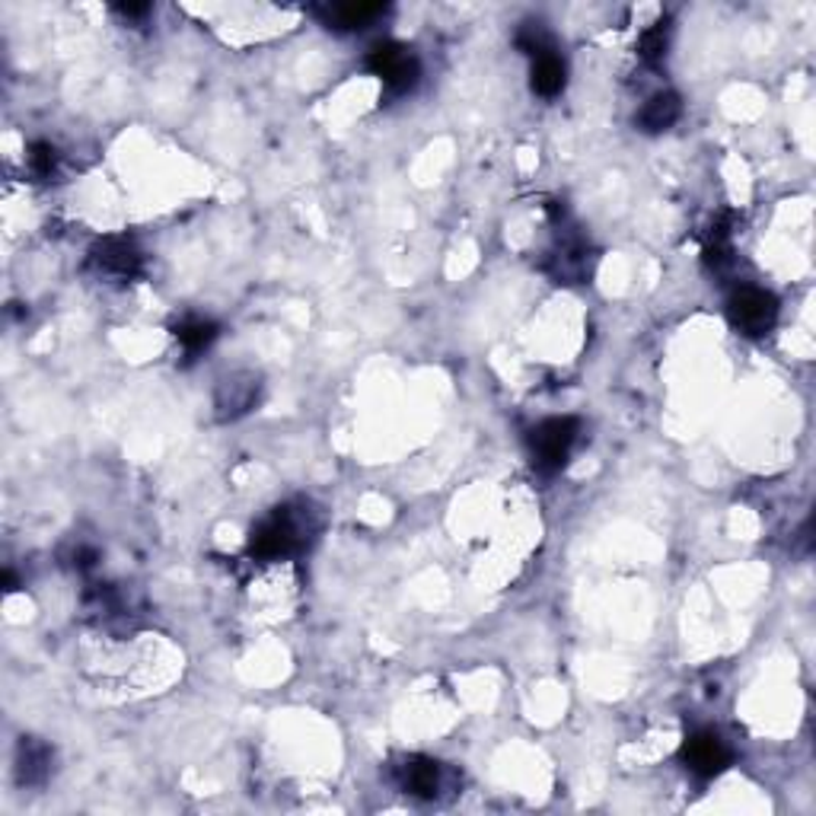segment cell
<instances>
[{"instance_id": "obj_9", "label": "cell", "mask_w": 816, "mask_h": 816, "mask_svg": "<svg viewBox=\"0 0 816 816\" xmlns=\"http://www.w3.org/2000/svg\"><path fill=\"white\" fill-rule=\"evenodd\" d=\"M52 760H55V753H52L49 743H42L35 736H23L20 746H17V782L23 788L45 785L49 775H52Z\"/></svg>"}, {"instance_id": "obj_5", "label": "cell", "mask_w": 816, "mask_h": 816, "mask_svg": "<svg viewBox=\"0 0 816 816\" xmlns=\"http://www.w3.org/2000/svg\"><path fill=\"white\" fill-rule=\"evenodd\" d=\"M89 265L96 268L99 278H109V282H135V278L141 275L144 255L131 240L109 236V240H103L99 246H93Z\"/></svg>"}, {"instance_id": "obj_2", "label": "cell", "mask_w": 816, "mask_h": 816, "mask_svg": "<svg viewBox=\"0 0 816 816\" xmlns=\"http://www.w3.org/2000/svg\"><path fill=\"white\" fill-rule=\"evenodd\" d=\"M728 319L736 332L760 338L772 332V326L778 319V300L760 287H740L728 300Z\"/></svg>"}, {"instance_id": "obj_1", "label": "cell", "mask_w": 816, "mask_h": 816, "mask_svg": "<svg viewBox=\"0 0 816 816\" xmlns=\"http://www.w3.org/2000/svg\"><path fill=\"white\" fill-rule=\"evenodd\" d=\"M319 530H322V517L316 507L284 505L262 527H255L253 539H250V552L262 562L290 559L300 549H307Z\"/></svg>"}, {"instance_id": "obj_16", "label": "cell", "mask_w": 816, "mask_h": 816, "mask_svg": "<svg viewBox=\"0 0 816 816\" xmlns=\"http://www.w3.org/2000/svg\"><path fill=\"white\" fill-rule=\"evenodd\" d=\"M517 45L527 52V55H549L552 52V39L545 35V29L539 27V23H527V29H520V35H517Z\"/></svg>"}, {"instance_id": "obj_13", "label": "cell", "mask_w": 816, "mask_h": 816, "mask_svg": "<svg viewBox=\"0 0 816 816\" xmlns=\"http://www.w3.org/2000/svg\"><path fill=\"white\" fill-rule=\"evenodd\" d=\"M214 338H218V326L211 319H186L176 326V341L182 345L189 361L198 358L201 351H208L214 345Z\"/></svg>"}, {"instance_id": "obj_8", "label": "cell", "mask_w": 816, "mask_h": 816, "mask_svg": "<svg viewBox=\"0 0 816 816\" xmlns=\"http://www.w3.org/2000/svg\"><path fill=\"white\" fill-rule=\"evenodd\" d=\"M395 782L399 788L412 797H422V801H434L441 797L444 791V765L427 756H409L395 765Z\"/></svg>"}, {"instance_id": "obj_12", "label": "cell", "mask_w": 816, "mask_h": 816, "mask_svg": "<svg viewBox=\"0 0 816 816\" xmlns=\"http://www.w3.org/2000/svg\"><path fill=\"white\" fill-rule=\"evenodd\" d=\"M386 13L383 3H338V7H329L326 10V23L336 29H367L373 20H380Z\"/></svg>"}, {"instance_id": "obj_10", "label": "cell", "mask_w": 816, "mask_h": 816, "mask_svg": "<svg viewBox=\"0 0 816 816\" xmlns=\"http://www.w3.org/2000/svg\"><path fill=\"white\" fill-rule=\"evenodd\" d=\"M591 265H593V258L581 240H564L562 246L549 255V272H552V278H555V282H564V284L587 282Z\"/></svg>"}, {"instance_id": "obj_17", "label": "cell", "mask_w": 816, "mask_h": 816, "mask_svg": "<svg viewBox=\"0 0 816 816\" xmlns=\"http://www.w3.org/2000/svg\"><path fill=\"white\" fill-rule=\"evenodd\" d=\"M29 169L39 176V179H52L57 169V153L52 144H32L29 150Z\"/></svg>"}, {"instance_id": "obj_3", "label": "cell", "mask_w": 816, "mask_h": 816, "mask_svg": "<svg viewBox=\"0 0 816 816\" xmlns=\"http://www.w3.org/2000/svg\"><path fill=\"white\" fill-rule=\"evenodd\" d=\"M577 441V422L574 418H549L533 431L530 451L539 473H559L568 463V453Z\"/></svg>"}, {"instance_id": "obj_14", "label": "cell", "mask_w": 816, "mask_h": 816, "mask_svg": "<svg viewBox=\"0 0 816 816\" xmlns=\"http://www.w3.org/2000/svg\"><path fill=\"white\" fill-rule=\"evenodd\" d=\"M533 89L539 96H559L564 89V61L555 52L533 57Z\"/></svg>"}, {"instance_id": "obj_18", "label": "cell", "mask_w": 816, "mask_h": 816, "mask_svg": "<svg viewBox=\"0 0 816 816\" xmlns=\"http://www.w3.org/2000/svg\"><path fill=\"white\" fill-rule=\"evenodd\" d=\"M118 13H125V17H144V13H150V7L147 3H121Z\"/></svg>"}, {"instance_id": "obj_11", "label": "cell", "mask_w": 816, "mask_h": 816, "mask_svg": "<svg viewBox=\"0 0 816 816\" xmlns=\"http://www.w3.org/2000/svg\"><path fill=\"white\" fill-rule=\"evenodd\" d=\"M679 115H682L679 96H676V93H657V96H650L648 103L642 106L638 125H642V131H648V135H660V131L674 128L676 121H679Z\"/></svg>"}, {"instance_id": "obj_4", "label": "cell", "mask_w": 816, "mask_h": 816, "mask_svg": "<svg viewBox=\"0 0 816 816\" xmlns=\"http://www.w3.org/2000/svg\"><path fill=\"white\" fill-rule=\"evenodd\" d=\"M258 395H262V377L255 370H233L221 377L214 390V415L221 422H236L253 412Z\"/></svg>"}, {"instance_id": "obj_15", "label": "cell", "mask_w": 816, "mask_h": 816, "mask_svg": "<svg viewBox=\"0 0 816 816\" xmlns=\"http://www.w3.org/2000/svg\"><path fill=\"white\" fill-rule=\"evenodd\" d=\"M667 39H670V29L667 23H654V27L642 35V57L657 64L660 57L667 55Z\"/></svg>"}, {"instance_id": "obj_7", "label": "cell", "mask_w": 816, "mask_h": 816, "mask_svg": "<svg viewBox=\"0 0 816 816\" xmlns=\"http://www.w3.org/2000/svg\"><path fill=\"white\" fill-rule=\"evenodd\" d=\"M679 756L686 762V769L696 772L699 778H714V775H721V772L731 765V750H728V743L711 731L692 733V736L682 743V753H679Z\"/></svg>"}, {"instance_id": "obj_6", "label": "cell", "mask_w": 816, "mask_h": 816, "mask_svg": "<svg viewBox=\"0 0 816 816\" xmlns=\"http://www.w3.org/2000/svg\"><path fill=\"white\" fill-rule=\"evenodd\" d=\"M367 67L383 81V86L390 93H409L415 81H418V61L409 49L395 45V42H383L377 45L370 57H367Z\"/></svg>"}]
</instances>
